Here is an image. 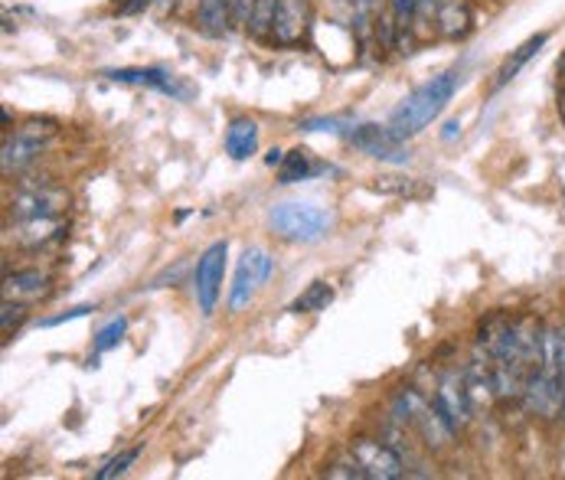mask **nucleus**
Instances as JSON below:
<instances>
[{"instance_id":"nucleus-1","label":"nucleus","mask_w":565,"mask_h":480,"mask_svg":"<svg viewBox=\"0 0 565 480\" xmlns=\"http://www.w3.org/2000/svg\"><path fill=\"white\" fill-rule=\"evenodd\" d=\"M455 88H458V73H455V70L431 76L425 85H418L412 95H405L403 102L393 108L386 128H390L393 135H399L403 141L405 138H412V135H418V131H425V128L445 111V105L451 102Z\"/></svg>"},{"instance_id":"nucleus-2","label":"nucleus","mask_w":565,"mask_h":480,"mask_svg":"<svg viewBox=\"0 0 565 480\" xmlns=\"http://www.w3.org/2000/svg\"><path fill=\"white\" fill-rule=\"evenodd\" d=\"M268 226L285 242H321L333 230V213L318 203H278L268 213Z\"/></svg>"},{"instance_id":"nucleus-3","label":"nucleus","mask_w":565,"mask_h":480,"mask_svg":"<svg viewBox=\"0 0 565 480\" xmlns=\"http://www.w3.org/2000/svg\"><path fill=\"white\" fill-rule=\"evenodd\" d=\"M56 138V121H26L23 128H17L13 135L3 138V158L0 167L3 173H23L33 160L40 158L50 141Z\"/></svg>"},{"instance_id":"nucleus-4","label":"nucleus","mask_w":565,"mask_h":480,"mask_svg":"<svg viewBox=\"0 0 565 480\" xmlns=\"http://www.w3.org/2000/svg\"><path fill=\"white\" fill-rule=\"evenodd\" d=\"M271 268H275V262H271L268 248H262V245L245 248L239 265H236L233 288H230V311L233 314H239V311H245L252 305V298L258 295V288L268 281Z\"/></svg>"},{"instance_id":"nucleus-5","label":"nucleus","mask_w":565,"mask_h":480,"mask_svg":"<svg viewBox=\"0 0 565 480\" xmlns=\"http://www.w3.org/2000/svg\"><path fill=\"white\" fill-rule=\"evenodd\" d=\"M226 255H230V245L226 242H213L200 262H196V271H193V288H196V305H200V314L203 318H213L216 305H220V295H223V275H226Z\"/></svg>"},{"instance_id":"nucleus-6","label":"nucleus","mask_w":565,"mask_h":480,"mask_svg":"<svg viewBox=\"0 0 565 480\" xmlns=\"http://www.w3.org/2000/svg\"><path fill=\"white\" fill-rule=\"evenodd\" d=\"M435 412L441 415V422L458 435L471 425V415H475V402H471V393H468V380L465 373L451 370L441 376L438 390H435Z\"/></svg>"},{"instance_id":"nucleus-7","label":"nucleus","mask_w":565,"mask_h":480,"mask_svg":"<svg viewBox=\"0 0 565 480\" xmlns=\"http://www.w3.org/2000/svg\"><path fill=\"white\" fill-rule=\"evenodd\" d=\"M70 203V193L56 183H33L23 186L13 200H10V213L17 223L23 220H43V216H63Z\"/></svg>"},{"instance_id":"nucleus-8","label":"nucleus","mask_w":565,"mask_h":480,"mask_svg":"<svg viewBox=\"0 0 565 480\" xmlns=\"http://www.w3.org/2000/svg\"><path fill=\"white\" fill-rule=\"evenodd\" d=\"M356 461L363 465L366 480H399L405 478V461L403 455L386 445V441H376V438H356L353 448Z\"/></svg>"},{"instance_id":"nucleus-9","label":"nucleus","mask_w":565,"mask_h":480,"mask_svg":"<svg viewBox=\"0 0 565 480\" xmlns=\"http://www.w3.org/2000/svg\"><path fill=\"white\" fill-rule=\"evenodd\" d=\"M347 141L353 148H360L363 154L376 160H386V163H405L408 151H405L403 138L393 135L390 128H380V125H360L347 135Z\"/></svg>"},{"instance_id":"nucleus-10","label":"nucleus","mask_w":565,"mask_h":480,"mask_svg":"<svg viewBox=\"0 0 565 480\" xmlns=\"http://www.w3.org/2000/svg\"><path fill=\"white\" fill-rule=\"evenodd\" d=\"M308 26H311V3L308 0H275L271 43L298 46L308 36Z\"/></svg>"},{"instance_id":"nucleus-11","label":"nucleus","mask_w":565,"mask_h":480,"mask_svg":"<svg viewBox=\"0 0 565 480\" xmlns=\"http://www.w3.org/2000/svg\"><path fill=\"white\" fill-rule=\"evenodd\" d=\"M435 26L445 40H468L475 30V10L471 0H438L435 3Z\"/></svg>"},{"instance_id":"nucleus-12","label":"nucleus","mask_w":565,"mask_h":480,"mask_svg":"<svg viewBox=\"0 0 565 480\" xmlns=\"http://www.w3.org/2000/svg\"><path fill=\"white\" fill-rule=\"evenodd\" d=\"M105 79L121 82V85H145V88H158L167 95H183L173 76L167 70H158V66H121V70H108Z\"/></svg>"},{"instance_id":"nucleus-13","label":"nucleus","mask_w":565,"mask_h":480,"mask_svg":"<svg viewBox=\"0 0 565 480\" xmlns=\"http://www.w3.org/2000/svg\"><path fill=\"white\" fill-rule=\"evenodd\" d=\"M50 291V275L40 271V268H23V271H13L3 278V298L7 301H36L40 295Z\"/></svg>"},{"instance_id":"nucleus-14","label":"nucleus","mask_w":565,"mask_h":480,"mask_svg":"<svg viewBox=\"0 0 565 480\" xmlns=\"http://www.w3.org/2000/svg\"><path fill=\"white\" fill-rule=\"evenodd\" d=\"M66 223L63 216H43V220H23L17 223V242L26 248H43L50 242H56L63 236Z\"/></svg>"},{"instance_id":"nucleus-15","label":"nucleus","mask_w":565,"mask_h":480,"mask_svg":"<svg viewBox=\"0 0 565 480\" xmlns=\"http://www.w3.org/2000/svg\"><path fill=\"white\" fill-rule=\"evenodd\" d=\"M223 145H226V154L233 160H248L258 151V125L252 118H233Z\"/></svg>"},{"instance_id":"nucleus-16","label":"nucleus","mask_w":565,"mask_h":480,"mask_svg":"<svg viewBox=\"0 0 565 480\" xmlns=\"http://www.w3.org/2000/svg\"><path fill=\"white\" fill-rule=\"evenodd\" d=\"M196 23L206 36H223L233 26V0H196Z\"/></svg>"},{"instance_id":"nucleus-17","label":"nucleus","mask_w":565,"mask_h":480,"mask_svg":"<svg viewBox=\"0 0 565 480\" xmlns=\"http://www.w3.org/2000/svg\"><path fill=\"white\" fill-rule=\"evenodd\" d=\"M546 40H550V33H536V36H530L523 46H516V50H513V53L503 60V66L497 70L493 88H503L507 82L516 79V73H520V70H523V66H526V63H530V60H533V56H536V53L546 46Z\"/></svg>"},{"instance_id":"nucleus-18","label":"nucleus","mask_w":565,"mask_h":480,"mask_svg":"<svg viewBox=\"0 0 565 480\" xmlns=\"http://www.w3.org/2000/svg\"><path fill=\"white\" fill-rule=\"evenodd\" d=\"M327 167L321 163H315L311 160V151H305V148H295V151H288L281 163H278V183H298V180H311L315 173H321Z\"/></svg>"},{"instance_id":"nucleus-19","label":"nucleus","mask_w":565,"mask_h":480,"mask_svg":"<svg viewBox=\"0 0 565 480\" xmlns=\"http://www.w3.org/2000/svg\"><path fill=\"white\" fill-rule=\"evenodd\" d=\"M431 402H425L415 390H403L396 399H393V418L399 422V425H412L415 428V422H418V415L428 408Z\"/></svg>"},{"instance_id":"nucleus-20","label":"nucleus","mask_w":565,"mask_h":480,"mask_svg":"<svg viewBox=\"0 0 565 480\" xmlns=\"http://www.w3.org/2000/svg\"><path fill=\"white\" fill-rule=\"evenodd\" d=\"M330 301H333V288L323 285V281H315V285L291 305V311H295V314H318V311H327Z\"/></svg>"},{"instance_id":"nucleus-21","label":"nucleus","mask_w":565,"mask_h":480,"mask_svg":"<svg viewBox=\"0 0 565 480\" xmlns=\"http://www.w3.org/2000/svg\"><path fill=\"white\" fill-rule=\"evenodd\" d=\"M271 26H275V0H258L255 13L248 20V33L255 40H268L271 43Z\"/></svg>"},{"instance_id":"nucleus-22","label":"nucleus","mask_w":565,"mask_h":480,"mask_svg":"<svg viewBox=\"0 0 565 480\" xmlns=\"http://www.w3.org/2000/svg\"><path fill=\"white\" fill-rule=\"evenodd\" d=\"M125 333H128V318L108 320V323L95 333V340H92L95 353H108V350H115V346L125 340Z\"/></svg>"},{"instance_id":"nucleus-23","label":"nucleus","mask_w":565,"mask_h":480,"mask_svg":"<svg viewBox=\"0 0 565 480\" xmlns=\"http://www.w3.org/2000/svg\"><path fill=\"white\" fill-rule=\"evenodd\" d=\"M138 455H141V448H128V451H121V455H115V458H108L98 471H95V480H111V478H121L135 461H138Z\"/></svg>"},{"instance_id":"nucleus-24","label":"nucleus","mask_w":565,"mask_h":480,"mask_svg":"<svg viewBox=\"0 0 565 480\" xmlns=\"http://www.w3.org/2000/svg\"><path fill=\"white\" fill-rule=\"evenodd\" d=\"M23 320H26V305L3 298V308H0V333H3V340H10L23 327Z\"/></svg>"},{"instance_id":"nucleus-25","label":"nucleus","mask_w":565,"mask_h":480,"mask_svg":"<svg viewBox=\"0 0 565 480\" xmlns=\"http://www.w3.org/2000/svg\"><path fill=\"white\" fill-rule=\"evenodd\" d=\"M323 478L330 480H366V471H363V465L356 461V455L350 451V455H343V458H337L327 471H323Z\"/></svg>"},{"instance_id":"nucleus-26","label":"nucleus","mask_w":565,"mask_h":480,"mask_svg":"<svg viewBox=\"0 0 565 480\" xmlns=\"http://www.w3.org/2000/svg\"><path fill=\"white\" fill-rule=\"evenodd\" d=\"M418 17V0H390V23L396 33H405Z\"/></svg>"},{"instance_id":"nucleus-27","label":"nucleus","mask_w":565,"mask_h":480,"mask_svg":"<svg viewBox=\"0 0 565 480\" xmlns=\"http://www.w3.org/2000/svg\"><path fill=\"white\" fill-rule=\"evenodd\" d=\"M255 3H258V0H233V26L248 30V20H252V13H255Z\"/></svg>"},{"instance_id":"nucleus-28","label":"nucleus","mask_w":565,"mask_h":480,"mask_svg":"<svg viewBox=\"0 0 565 480\" xmlns=\"http://www.w3.org/2000/svg\"><path fill=\"white\" fill-rule=\"evenodd\" d=\"M383 0H356V23H370V17L380 10Z\"/></svg>"},{"instance_id":"nucleus-29","label":"nucleus","mask_w":565,"mask_h":480,"mask_svg":"<svg viewBox=\"0 0 565 480\" xmlns=\"http://www.w3.org/2000/svg\"><path fill=\"white\" fill-rule=\"evenodd\" d=\"M88 311H95V308H76V311H70V314H60V318L43 320V327H56V323H66V320L82 318V314H88Z\"/></svg>"},{"instance_id":"nucleus-30","label":"nucleus","mask_w":565,"mask_h":480,"mask_svg":"<svg viewBox=\"0 0 565 480\" xmlns=\"http://www.w3.org/2000/svg\"><path fill=\"white\" fill-rule=\"evenodd\" d=\"M435 3L438 0H418V17L415 20H431L435 17Z\"/></svg>"},{"instance_id":"nucleus-31","label":"nucleus","mask_w":565,"mask_h":480,"mask_svg":"<svg viewBox=\"0 0 565 480\" xmlns=\"http://www.w3.org/2000/svg\"><path fill=\"white\" fill-rule=\"evenodd\" d=\"M281 158H285V154H281V151H271V154H268V167H275V163H281Z\"/></svg>"},{"instance_id":"nucleus-32","label":"nucleus","mask_w":565,"mask_h":480,"mask_svg":"<svg viewBox=\"0 0 565 480\" xmlns=\"http://www.w3.org/2000/svg\"><path fill=\"white\" fill-rule=\"evenodd\" d=\"M559 76H563V85H565V60L559 63Z\"/></svg>"}]
</instances>
